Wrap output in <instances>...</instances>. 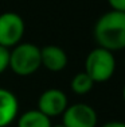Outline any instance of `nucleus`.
Instances as JSON below:
<instances>
[{"mask_svg": "<svg viewBox=\"0 0 125 127\" xmlns=\"http://www.w3.org/2000/svg\"><path fill=\"white\" fill-rule=\"evenodd\" d=\"M94 84L96 83L82 70V72H78L77 74H74V77L71 78V83H70V88L75 95H86L93 89Z\"/></svg>", "mask_w": 125, "mask_h": 127, "instance_id": "obj_10", "label": "nucleus"}, {"mask_svg": "<svg viewBox=\"0 0 125 127\" xmlns=\"http://www.w3.org/2000/svg\"><path fill=\"white\" fill-rule=\"evenodd\" d=\"M16 127H51V119L39 110H28L16 118Z\"/></svg>", "mask_w": 125, "mask_h": 127, "instance_id": "obj_9", "label": "nucleus"}, {"mask_svg": "<svg viewBox=\"0 0 125 127\" xmlns=\"http://www.w3.org/2000/svg\"><path fill=\"white\" fill-rule=\"evenodd\" d=\"M19 115V100L10 89L0 88V127H7Z\"/></svg>", "mask_w": 125, "mask_h": 127, "instance_id": "obj_8", "label": "nucleus"}, {"mask_svg": "<svg viewBox=\"0 0 125 127\" xmlns=\"http://www.w3.org/2000/svg\"><path fill=\"white\" fill-rule=\"evenodd\" d=\"M113 11H120V12H125V0H106Z\"/></svg>", "mask_w": 125, "mask_h": 127, "instance_id": "obj_12", "label": "nucleus"}, {"mask_svg": "<svg viewBox=\"0 0 125 127\" xmlns=\"http://www.w3.org/2000/svg\"><path fill=\"white\" fill-rule=\"evenodd\" d=\"M51 127H65L62 123H58V125H51Z\"/></svg>", "mask_w": 125, "mask_h": 127, "instance_id": "obj_15", "label": "nucleus"}, {"mask_svg": "<svg viewBox=\"0 0 125 127\" xmlns=\"http://www.w3.org/2000/svg\"><path fill=\"white\" fill-rule=\"evenodd\" d=\"M62 125L65 127H97V111L86 103H74L63 111Z\"/></svg>", "mask_w": 125, "mask_h": 127, "instance_id": "obj_5", "label": "nucleus"}, {"mask_svg": "<svg viewBox=\"0 0 125 127\" xmlns=\"http://www.w3.org/2000/svg\"><path fill=\"white\" fill-rule=\"evenodd\" d=\"M67 105H69V99L63 91L58 88H49L40 93L36 110H39L42 114L51 119L63 114Z\"/></svg>", "mask_w": 125, "mask_h": 127, "instance_id": "obj_6", "label": "nucleus"}, {"mask_svg": "<svg viewBox=\"0 0 125 127\" xmlns=\"http://www.w3.org/2000/svg\"><path fill=\"white\" fill-rule=\"evenodd\" d=\"M97 46L110 51L125 49V12L108 11L97 19L93 30Z\"/></svg>", "mask_w": 125, "mask_h": 127, "instance_id": "obj_1", "label": "nucleus"}, {"mask_svg": "<svg viewBox=\"0 0 125 127\" xmlns=\"http://www.w3.org/2000/svg\"><path fill=\"white\" fill-rule=\"evenodd\" d=\"M42 66L40 47L31 42H20L10 49V69L19 77H28Z\"/></svg>", "mask_w": 125, "mask_h": 127, "instance_id": "obj_2", "label": "nucleus"}, {"mask_svg": "<svg viewBox=\"0 0 125 127\" xmlns=\"http://www.w3.org/2000/svg\"><path fill=\"white\" fill-rule=\"evenodd\" d=\"M24 31L26 23L19 14L12 11L0 14V46L12 49L23 41Z\"/></svg>", "mask_w": 125, "mask_h": 127, "instance_id": "obj_4", "label": "nucleus"}, {"mask_svg": "<svg viewBox=\"0 0 125 127\" xmlns=\"http://www.w3.org/2000/svg\"><path fill=\"white\" fill-rule=\"evenodd\" d=\"M101 127H125V122L112 120V122H108V123H105V125H102Z\"/></svg>", "mask_w": 125, "mask_h": 127, "instance_id": "obj_13", "label": "nucleus"}, {"mask_svg": "<svg viewBox=\"0 0 125 127\" xmlns=\"http://www.w3.org/2000/svg\"><path fill=\"white\" fill-rule=\"evenodd\" d=\"M124 65H125V58H124Z\"/></svg>", "mask_w": 125, "mask_h": 127, "instance_id": "obj_16", "label": "nucleus"}, {"mask_svg": "<svg viewBox=\"0 0 125 127\" xmlns=\"http://www.w3.org/2000/svg\"><path fill=\"white\" fill-rule=\"evenodd\" d=\"M123 100L125 103V84H124V87H123Z\"/></svg>", "mask_w": 125, "mask_h": 127, "instance_id": "obj_14", "label": "nucleus"}, {"mask_svg": "<svg viewBox=\"0 0 125 127\" xmlns=\"http://www.w3.org/2000/svg\"><path fill=\"white\" fill-rule=\"evenodd\" d=\"M83 72L94 83H106V81H109L116 72L114 53L100 46L91 49L85 58Z\"/></svg>", "mask_w": 125, "mask_h": 127, "instance_id": "obj_3", "label": "nucleus"}, {"mask_svg": "<svg viewBox=\"0 0 125 127\" xmlns=\"http://www.w3.org/2000/svg\"><path fill=\"white\" fill-rule=\"evenodd\" d=\"M40 62L42 66L49 72H61L67 66L69 57L67 53L56 45H46L40 47Z\"/></svg>", "mask_w": 125, "mask_h": 127, "instance_id": "obj_7", "label": "nucleus"}, {"mask_svg": "<svg viewBox=\"0 0 125 127\" xmlns=\"http://www.w3.org/2000/svg\"><path fill=\"white\" fill-rule=\"evenodd\" d=\"M10 68V49L0 46V74Z\"/></svg>", "mask_w": 125, "mask_h": 127, "instance_id": "obj_11", "label": "nucleus"}]
</instances>
